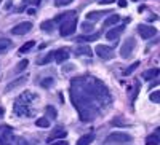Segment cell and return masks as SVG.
I'll return each mask as SVG.
<instances>
[{"label": "cell", "instance_id": "obj_1", "mask_svg": "<svg viewBox=\"0 0 160 145\" xmlns=\"http://www.w3.org/2000/svg\"><path fill=\"white\" fill-rule=\"evenodd\" d=\"M71 101L83 123L93 121L111 109L112 97L108 86L95 77H78L71 82Z\"/></svg>", "mask_w": 160, "mask_h": 145}, {"label": "cell", "instance_id": "obj_2", "mask_svg": "<svg viewBox=\"0 0 160 145\" xmlns=\"http://www.w3.org/2000/svg\"><path fill=\"white\" fill-rule=\"evenodd\" d=\"M35 99V94H32V93H28L26 91L24 94H21L18 99H16V104H15V113L18 115V116H29V115H32L34 113V110H32V107H31V101H34Z\"/></svg>", "mask_w": 160, "mask_h": 145}, {"label": "cell", "instance_id": "obj_3", "mask_svg": "<svg viewBox=\"0 0 160 145\" xmlns=\"http://www.w3.org/2000/svg\"><path fill=\"white\" fill-rule=\"evenodd\" d=\"M77 29V16L74 11H69V13H64V19L61 21V26H59V34L62 37H68V35H72Z\"/></svg>", "mask_w": 160, "mask_h": 145}, {"label": "cell", "instance_id": "obj_4", "mask_svg": "<svg viewBox=\"0 0 160 145\" xmlns=\"http://www.w3.org/2000/svg\"><path fill=\"white\" fill-rule=\"evenodd\" d=\"M135 48H136V40H135L133 37H130L128 40L122 45V48H120V56H122L123 59H128V58L133 54Z\"/></svg>", "mask_w": 160, "mask_h": 145}, {"label": "cell", "instance_id": "obj_5", "mask_svg": "<svg viewBox=\"0 0 160 145\" xmlns=\"http://www.w3.org/2000/svg\"><path fill=\"white\" fill-rule=\"evenodd\" d=\"M131 140H133V137L130 134H127V133H114V134H111L108 139H106L108 143H128Z\"/></svg>", "mask_w": 160, "mask_h": 145}, {"label": "cell", "instance_id": "obj_6", "mask_svg": "<svg viewBox=\"0 0 160 145\" xmlns=\"http://www.w3.org/2000/svg\"><path fill=\"white\" fill-rule=\"evenodd\" d=\"M95 53L101 59H104V61H109V59H112L115 56V51L111 46H108V45H98L95 48Z\"/></svg>", "mask_w": 160, "mask_h": 145}, {"label": "cell", "instance_id": "obj_7", "mask_svg": "<svg viewBox=\"0 0 160 145\" xmlns=\"http://www.w3.org/2000/svg\"><path fill=\"white\" fill-rule=\"evenodd\" d=\"M136 30L141 35V38H144V40H148V38H151L157 34V29L154 27V26H148V24H139Z\"/></svg>", "mask_w": 160, "mask_h": 145}, {"label": "cell", "instance_id": "obj_8", "mask_svg": "<svg viewBox=\"0 0 160 145\" xmlns=\"http://www.w3.org/2000/svg\"><path fill=\"white\" fill-rule=\"evenodd\" d=\"M31 29H32V22H19L16 27L11 29V32L15 35H24V34L31 32Z\"/></svg>", "mask_w": 160, "mask_h": 145}, {"label": "cell", "instance_id": "obj_9", "mask_svg": "<svg viewBox=\"0 0 160 145\" xmlns=\"http://www.w3.org/2000/svg\"><path fill=\"white\" fill-rule=\"evenodd\" d=\"M13 142V131L11 128H5L0 133V145H11Z\"/></svg>", "mask_w": 160, "mask_h": 145}, {"label": "cell", "instance_id": "obj_10", "mask_svg": "<svg viewBox=\"0 0 160 145\" xmlns=\"http://www.w3.org/2000/svg\"><path fill=\"white\" fill-rule=\"evenodd\" d=\"M69 49L68 48H61V49H58V51H55V61L58 62V64H62L64 61H68L69 59Z\"/></svg>", "mask_w": 160, "mask_h": 145}, {"label": "cell", "instance_id": "obj_11", "mask_svg": "<svg viewBox=\"0 0 160 145\" xmlns=\"http://www.w3.org/2000/svg\"><path fill=\"white\" fill-rule=\"evenodd\" d=\"M125 30V26L122 24V26H117L115 29H112V30H109L108 34H106V37H108V40H112V42H115L117 38L120 37V34H122Z\"/></svg>", "mask_w": 160, "mask_h": 145}, {"label": "cell", "instance_id": "obj_12", "mask_svg": "<svg viewBox=\"0 0 160 145\" xmlns=\"http://www.w3.org/2000/svg\"><path fill=\"white\" fill-rule=\"evenodd\" d=\"M66 136H68L66 129H62V128H56V129L48 136V142H53V140H56V139H64Z\"/></svg>", "mask_w": 160, "mask_h": 145}, {"label": "cell", "instance_id": "obj_13", "mask_svg": "<svg viewBox=\"0 0 160 145\" xmlns=\"http://www.w3.org/2000/svg\"><path fill=\"white\" fill-rule=\"evenodd\" d=\"M104 15H109V11H90L87 15V21L88 22H95V21L101 19Z\"/></svg>", "mask_w": 160, "mask_h": 145}, {"label": "cell", "instance_id": "obj_14", "mask_svg": "<svg viewBox=\"0 0 160 145\" xmlns=\"http://www.w3.org/2000/svg\"><path fill=\"white\" fill-rule=\"evenodd\" d=\"M26 80H28V78H26V77H19L18 80H15V82L8 83V85H7V88H5V93H10L11 89H15V88H18V86L24 85V83H26Z\"/></svg>", "mask_w": 160, "mask_h": 145}, {"label": "cell", "instance_id": "obj_15", "mask_svg": "<svg viewBox=\"0 0 160 145\" xmlns=\"http://www.w3.org/2000/svg\"><path fill=\"white\" fill-rule=\"evenodd\" d=\"M99 38V34H91V35H78L75 40L78 43H83V42H95Z\"/></svg>", "mask_w": 160, "mask_h": 145}, {"label": "cell", "instance_id": "obj_16", "mask_svg": "<svg viewBox=\"0 0 160 145\" xmlns=\"http://www.w3.org/2000/svg\"><path fill=\"white\" fill-rule=\"evenodd\" d=\"M93 139H95V136H93L91 133H90V134H85V136H82V137L77 140L75 145H90V143L93 142Z\"/></svg>", "mask_w": 160, "mask_h": 145}, {"label": "cell", "instance_id": "obj_17", "mask_svg": "<svg viewBox=\"0 0 160 145\" xmlns=\"http://www.w3.org/2000/svg\"><path fill=\"white\" fill-rule=\"evenodd\" d=\"M118 21H120V16H118V15H111L108 19L104 21L102 26H104V27H111V26H115Z\"/></svg>", "mask_w": 160, "mask_h": 145}, {"label": "cell", "instance_id": "obj_18", "mask_svg": "<svg viewBox=\"0 0 160 145\" xmlns=\"http://www.w3.org/2000/svg\"><path fill=\"white\" fill-rule=\"evenodd\" d=\"M75 54H77V56H91L93 51H91L90 46H82V48H77Z\"/></svg>", "mask_w": 160, "mask_h": 145}, {"label": "cell", "instance_id": "obj_19", "mask_svg": "<svg viewBox=\"0 0 160 145\" xmlns=\"http://www.w3.org/2000/svg\"><path fill=\"white\" fill-rule=\"evenodd\" d=\"M158 75V69H149V70H146L142 73V78L144 80H152V78H155Z\"/></svg>", "mask_w": 160, "mask_h": 145}, {"label": "cell", "instance_id": "obj_20", "mask_svg": "<svg viewBox=\"0 0 160 145\" xmlns=\"http://www.w3.org/2000/svg\"><path fill=\"white\" fill-rule=\"evenodd\" d=\"M45 113H47V116L45 118H51V120H55V118H56V109L55 107H51V105H47V107H45Z\"/></svg>", "mask_w": 160, "mask_h": 145}, {"label": "cell", "instance_id": "obj_21", "mask_svg": "<svg viewBox=\"0 0 160 145\" xmlns=\"http://www.w3.org/2000/svg\"><path fill=\"white\" fill-rule=\"evenodd\" d=\"M146 145H158V131H155V134L146 139Z\"/></svg>", "mask_w": 160, "mask_h": 145}, {"label": "cell", "instance_id": "obj_22", "mask_svg": "<svg viewBox=\"0 0 160 145\" xmlns=\"http://www.w3.org/2000/svg\"><path fill=\"white\" fill-rule=\"evenodd\" d=\"M34 45H35V42L34 40H31V42H28V43H24L21 48H19V54H26L29 49H32L34 48Z\"/></svg>", "mask_w": 160, "mask_h": 145}, {"label": "cell", "instance_id": "obj_23", "mask_svg": "<svg viewBox=\"0 0 160 145\" xmlns=\"http://www.w3.org/2000/svg\"><path fill=\"white\" fill-rule=\"evenodd\" d=\"M42 30L53 32V30H55V22H53V21H43L42 22Z\"/></svg>", "mask_w": 160, "mask_h": 145}, {"label": "cell", "instance_id": "obj_24", "mask_svg": "<svg viewBox=\"0 0 160 145\" xmlns=\"http://www.w3.org/2000/svg\"><path fill=\"white\" fill-rule=\"evenodd\" d=\"M10 46H11V42L10 40H7V38H0V54L5 53Z\"/></svg>", "mask_w": 160, "mask_h": 145}, {"label": "cell", "instance_id": "obj_25", "mask_svg": "<svg viewBox=\"0 0 160 145\" xmlns=\"http://www.w3.org/2000/svg\"><path fill=\"white\" fill-rule=\"evenodd\" d=\"M35 126H38V128H48L50 126V120L45 118V116H42V118H38V120L35 121Z\"/></svg>", "mask_w": 160, "mask_h": 145}, {"label": "cell", "instance_id": "obj_26", "mask_svg": "<svg viewBox=\"0 0 160 145\" xmlns=\"http://www.w3.org/2000/svg\"><path fill=\"white\" fill-rule=\"evenodd\" d=\"M112 124L114 126H128L130 123L125 121V120H122V116H115L114 120H112Z\"/></svg>", "mask_w": 160, "mask_h": 145}, {"label": "cell", "instance_id": "obj_27", "mask_svg": "<svg viewBox=\"0 0 160 145\" xmlns=\"http://www.w3.org/2000/svg\"><path fill=\"white\" fill-rule=\"evenodd\" d=\"M28 65H29V62H28V59H22L18 65H16V69H15V72L18 73V72H22L26 67H28Z\"/></svg>", "mask_w": 160, "mask_h": 145}, {"label": "cell", "instance_id": "obj_28", "mask_svg": "<svg viewBox=\"0 0 160 145\" xmlns=\"http://www.w3.org/2000/svg\"><path fill=\"white\" fill-rule=\"evenodd\" d=\"M138 65H139V62H138V61H136L135 64H131V65H130V69H127V70L123 72V75H130V73H133V72H135V70L138 69Z\"/></svg>", "mask_w": 160, "mask_h": 145}, {"label": "cell", "instance_id": "obj_29", "mask_svg": "<svg viewBox=\"0 0 160 145\" xmlns=\"http://www.w3.org/2000/svg\"><path fill=\"white\" fill-rule=\"evenodd\" d=\"M82 30H83V32H91V30H93V22L85 21V22L82 24Z\"/></svg>", "mask_w": 160, "mask_h": 145}, {"label": "cell", "instance_id": "obj_30", "mask_svg": "<svg viewBox=\"0 0 160 145\" xmlns=\"http://www.w3.org/2000/svg\"><path fill=\"white\" fill-rule=\"evenodd\" d=\"M149 97H151V101H152L154 104H158V102H160V93H158V91H154Z\"/></svg>", "mask_w": 160, "mask_h": 145}, {"label": "cell", "instance_id": "obj_31", "mask_svg": "<svg viewBox=\"0 0 160 145\" xmlns=\"http://www.w3.org/2000/svg\"><path fill=\"white\" fill-rule=\"evenodd\" d=\"M51 59H55V53H50L48 56H45L43 59H40V61H38V64H47V62H50Z\"/></svg>", "mask_w": 160, "mask_h": 145}, {"label": "cell", "instance_id": "obj_32", "mask_svg": "<svg viewBox=\"0 0 160 145\" xmlns=\"http://www.w3.org/2000/svg\"><path fill=\"white\" fill-rule=\"evenodd\" d=\"M138 91H139V82H135V89H133L131 102H135V99H136V96H138Z\"/></svg>", "mask_w": 160, "mask_h": 145}, {"label": "cell", "instance_id": "obj_33", "mask_svg": "<svg viewBox=\"0 0 160 145\" xmlns=\"http://www.w3.org/2000/svg\"><path fill=\"white\" fill-rule=\"evenodd\" d=\"M53 83H55V80H53V78H47V80L42 82V86H43V88H48V86H51Z\"/></svg>", "mask_w": 160, "mask_h": 145}, {"label": "cell", "instance_id": "obj_34", "mask_svg": "<svg viewBox=\"0 0 160 145\" xmlns=\"http://www.w3.org/2000/svg\"><path fill=\"white\" fill-rule=\"evenodd\" d=\"M72 0H56V7H62V5H69Z\"/></svg>", "mask_w": 160, "mask_h": 145}, {"label": "cell", "instance_id": "obj_35", "mask_svg": "<svg viewBox=\"0 0 160 145\" xmlns=\"http://www.w3.org/2000/svg\"><path fill=\"white\" fill-rule=\"evenodd\" d=\"M115 2V0H99V5H111V3H114Z\"/></svg>", "mask_w": 160, "mask_h": 145}, {"label": "cell", "instance_id": "obj_36", "mask_svg": "<svg viewBox=\"0 0 160 145\" xmlns=\"http://www.w3.org/2000/svg\"><path fill=\"white\" fill-rule=\"evenodd\" d=\"M50 145H68V142H64V140H58V142H50Z\"/></svg>", "mask_w": 160, "mask_h": 145}, {"label": "cell", "instance_id": "obj_37", "mask_svg": "<svg viewBox=\"0 0 160 145\" xmlns=\"http://www.w3.org/2000/svg\"><path fill=\"white\" fill-rule=\"evenodd\" d=\"M117 2H118V7H122V8L127 7V0H117Z\"/></svg>", "mask_w": 160, "mask_h": 145}, {"label": "cell", "instance_id": "obj_38", "mask_svg": "<svg viewBox=\"0 0 160 145\" xmlns=\"http://www.w3.org/2000/svg\"><path fill=\"white\" fill-rule=\"evenodd\" d=\"M18 145H29V143L26 142V140H24L22 137H19V139H18Z\"/></svg>", "mask_w": 160, "mask_h": 145}, {"label": "cell", "instance_id": "obj_39", "mask_svg": "<svg viewBox=\"0 0 160 145\" xmlns=\"http://www.w3.org/2000/svg\"><path fill=\"white\" fill-rule=\"evenodd\" d=\"M3 113H5V110H3V107H0V118L3 116Z\"/></svg>", "mask_w": 160, "mask_h": 145}, {"label": "cell", "instance_id": "obj_40", "mask_svg": "<svg viewBox=\"0 0 160 145\" xmlns=\"http://www.w3.org/2000/svg\"><path fill=\"white\" fill-rule=\"evenodd\" d=\"M131 2H136V0H131Z\"/></svg>", "mask_w": 160, "mask_h": 145}]
</instances>
